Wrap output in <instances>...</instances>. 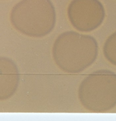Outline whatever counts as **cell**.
<instances>
[{"label":"cell","instance_id":"obj_3","mask_svg":"<svg viewBox=\"0 0 116 121\" xmlns=\"http://www.w3.org/2000/svg\"><path fill=\"white\" fill-rule=\"evenodd\" d=\"M78 96L83 107L90 112L104 113L116 106V73L99 69L85 77L80 84Z\"/></svg>","mask_w":116,"mask_h":121},{"label":"cell","instance_id":"obj_2","mask_svg":"<svg viewBox=\"0 0 116 121\" xmlns=\"http://www.w3.org/2000/svg\"><path fill=\"white\" fill-rule=\"evenodd\" d=\"M55 8L50 0H21L13 8L11 21L19 32L33 37L50 34L56 23Z\"/></svg>","mask_w":116,"mask_h":121},{"label":"cell","instance_id":"obj_1","mask_svg":"<svg viewBox=\"0 0 116 121\" xmlns=\"http://www.w3.org/2000/svg\"><path fill=\"white\" fill-rule=\"evenodd\" d=\"M99 51V44L94 37L69 31L56 39L53 47V56L61 70L69 73H77L94 63Z\"/></svg>","mask_w":116,"mask_h":121},{"label":"cell","instance_id":"obj_5","mask_svg":"<svg viewBox=\"0 0 116 121\" xmlns=\"http://www.w3.org/2000/svg\"><path fill=\"white\" fill-rule=\"evenodd\" d=\"M20 80L18 69L11 59L0 57V100L10 98L15 93Z\"/></svg>","mask_w":116,"mask_h":121},{"label":"cell","instance_id":"obj_6","mask_svg":"<svg viewBox=\"0 0 116 121\" xmlns=\"http://www.w3.org/2000/svg\"><path fill=\"white\" fill-rule=\"evenodd\" d=\"M103 53L107 60L116 66V31L106 40L103 46Z\"/></svg>","mask_w":116,"mask_h":121},{"label":"cell","instance_id":"obj_4","mask_svg":"<svg viewBox=\"0 0 116 121\" xmlns=\"http://www.w3.org/2000/svg\"><path fill=\"white\" fill-rule=\"evenodd\" d=\"M73 26L81 32H90L99 27L105 17V11L98 0H73L68 9Z\"/></svg>","mask_w":116,"mask_h":121}]
</instances>
